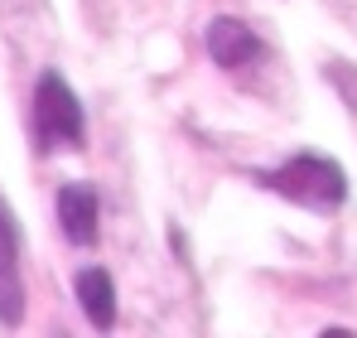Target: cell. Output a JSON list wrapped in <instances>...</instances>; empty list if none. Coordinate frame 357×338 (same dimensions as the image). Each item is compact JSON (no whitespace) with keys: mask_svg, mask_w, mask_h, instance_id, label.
Segmentation results:
<instances>
[{"mask_svg":"<svg viewBox=\"0 0 357 338\" xmlns=\"http://www.w3.org/2000/svg\"><path fill=\"white\" fill-rule=\"evenodd\" d=\"M256 184L271 189V193H280V198H290V203H299V208H314V213H333L348 198L343 165H333L328 155H314V150H299L285 165L256 174Z\"/></svg>","mask_w":357,"mask_h":338,"instance_id":"obj_1","label":"cell"},{"mask_svg":"<svg viewBox=\"0 0 357 338\" xmlns=\"http://www.w3.org/2000/svg\"><path fill=\"white\" fill-rule=\"evenodd\" d=\"M29 131H34V145L44 155L54 150H82L87 145V116L77 92L68 87L59 68H44L39 82H34V102H29Z\"/></svg>","mask_w":357,"mask_h":338,"instance_id":"obj_2","label":"cell"},{"mask_svg":"<svg viewBox=\"0 0 357 338\" xmlns=\"http://www.w3.org/2000/svg\"><path fill=\"white\" fill-rule=\"evenodd\" d=\"M54 208H59L63 237H68L73 247H92V242H97V232H102V198H97L92 184H82V179L63 184Z\"/></svg>","mask_w":357,"mask_h":338,"instance_id":"obj_3","label":"cell"},{"mask_svg":"<svg viewBox=\"0 0 357 338\" xmlns=\"http://www.w3.org/2000/svg\"><path fill=\"white\" fill-rule=\"evenodd\" d=\"M24 319V276H20V232L0 198V324L15 329Z\"/></svg>","mask_w":357,"mask_h":338,"instance_id":"obj_4","label":"cell"},{"mask_svg":"<svg viewBox=\"0 0 357 338\" xmlns=\"http://www.w3.org/2000/svg\"><path fill=\"white\" fill-rule=\"evenodd\" d=\"M203 44H208V58H213L218 68H246V63L261 58V39H256V29L241 24V20H232V15H218V20L208 24Z\"/></svg>","mask_w":357,"mask_h":338,"instance_id":"obj_5","label":"cell"},{"mask_svg":"<svg viewBox=\"0 0 357 338\" xmlns=\"http://www.w3.org/2000/svg\"><path fill=\"white\" fill-rule=\"evenodd\" d=\"M73 290H77V309H82V319L92 329H112L116 324V281H112V271L82 266Z\"/></svg>","mask_w":357,"mask_h":338,"instance_id":"obj_6","label":"cell"}]
</instances>
